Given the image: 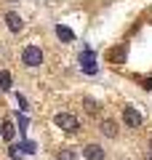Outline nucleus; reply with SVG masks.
Returning <instances> with one entry per match:
<instances>
[{
	"label": "nucleus",
	"mask_w": 152,
	"mask_h": 160,
	"mask_svg": "<svg viewBox=\"0 0 152 160\" xmlns=\"http://www.w3.org/2000/svg\"><path fill=\"white\" fill-rule=\"evenodd\" d=\"M43 51H40V46H27L22 51V64L24 67H29V69H35V67H40L43 64Z\"/></svg>",
	"instance_id": "nucleus-1"
},
{
	"label": "nucleus",
	"mask_w": 152,
	"mask_h": 160,
	"mask_svg": "<svg viewBox=\"0 0 152 160\" xmlns=\"http://www.w3.org/2000/svg\"><path fill=\"white\" fill-rule=\"evenodd\" d=\"M53 126L62 128V131H67V133H75L80 128V123H78V118L69 115V112H56L53 115Z\"/></svg>",
	"instance_id": "nucleus-2"
},
{
	"label": "nucleus",
	"mask_w": 152,
	"mask_h": 160,
	"mask_svg": "<svg viewBox=\"0 0 152 160\" xmlns=\"http://www.w3.org/2000/svg\"><path fill=\"white\" fill-rule=\"evenodd\" d=\"M123 123H125V128H141L144 118H141V112H139L136 107L125 104V107H123Z\"/></svg>",
	"instance_id": "nucleus-3"
},
{
	"label": "nucleus",
	"mask_w": 152,
	"mask_h": 160,
	"mask_svg": "<svg viewBox=\"0 0 152 160\" xmlns=\"http://www.w3.org/2000/svg\"><path fill=\"white\" fill-rule=\"evenodd\" d=\"M83 158L85 160H107V149L101 144H85L83 147Z\"/></svg>",
	"instance_id": "nucleus-4"
},
{
	"label": "nucleus",
	"mask_w": 152,
	"mask_h": 160,
	"mask_svg": "<svg viewBox=\"0 0 152 160\" xmlns=\"http://www.w3.org/2000/svg\"><path fill=\"white\" fill-rule=\"evenodd\" d=\"M125 56H128V48H125V43H123V46H118V48H109V51L104 53V59H107L109 64H123Z\"/></svg>",
	"instance_id": "nucleus-5"
},
{
	"label": "nucleus",
	"mask_w": 152,
	"mask_h": 160,
	"mask_svg": "<svg viewBox=\"0 0 152 160\" xmlns=\"http://www.w3.org/2000/svg\"><path fill=\"white\" fill-rule=\"evenodd\" d=\"M6 27H8V32L19 35V32L24 29V19L19 16L16 11H8V13H6Z\"/></svg>",
	"instance_id": "nucleus-6"
},
{
	"label": "nucleus",
	"mask_w": 152,
	"mask_h": 160,
	"mask_svg": "<svg viewBox=\"0 0 152 160\" xmlns=\"http://www.w3.org/2000/svg\"><path fill=\"white\" fill-rule=\"evenodd\" d=\"M99 131L104 133L107 139H118V123H115L112 118H104V120L99 123Z\"/></svg>",
	"instance_id": "nucleus-7"
},
{
	"label": "nucleus",
	"mask_w": 152,
	"mask_h": 160,
	"mask_svg": "<svg viewBox=\"0 0 152 160\" xmlns=\"http://www.w3.org/2000/svg\"><path fill=\"white\" fill-rule=\"evenodd\" d=\"M80 64H83L85 72H91V75L96 72V59H94V51H91V48H85V51L80 53Z\"/></svg>",
	"instance_id": "nucleus-8"
},
{
	"label": "nucleus",
	"mask_w": 152,
	"mask_h": 160,
	"mask_svg": "<svg viewBox=\"0 0 152 160\" xmlns=\"http://www.w3.org/2000/svg\"><path fill=\"white\" fill-rule=\"evenodd\" d=\"M0 136L6 139V142H11V139L16 136V128H13L11 120H3V126H0Z\"/></svg>",
	"instance_id": "nucleus-9"
},
{
	"label": "nucleus",
	"mask_w": 152,
	"mask_h": 160,
	"mask_svg": "<svg viewBox=\"0 0 152 160\" xmlns=\"http://www.w3.org/2000/svg\"><path fill=\"white\" fill-rule=\"evenodd\" d=\"M11 86H13L11 72L8 69H0V91H11Z\"/></svg>",
	"instance_id": "nucleus-10"
},
{
	"label": "nucleus",
	"mask_w": 152,
	"mask_h": 160,
	"mask_svg": "<svg viewBox=\"0 0 152 160\" xmlns=\"http://www.w3.org/2000/svg\"><path fill=\"white\" fill-rule=\"evenodd\" d=\"M56 38L64 40V43H72V40H75V32H72L69 27H62V24H59V27H56Z\"/></svg>",
	"instance_id": "nucleus-11"
},
{
	"label": "nucleus",
	"mask_w": 152,
	"mask_h": 160,
	"mask_svg": "<svg viewBox=\"0 0 152 160\" xmlns=\"http://www.w3.org/2000/svg\"><path fill=\"white\" fill-rule=\"evenodd\" d=\"M56 160H78V152H75V149H59L56 152Z\"/></svg>",
	"instance_id": "nucleus-12"
},
{
	"label": "nucleus",
	"mask_w": 152,
	"mask_h": 160,
	"mask_svg": "<svg viewBox=\"0 0 152 160\" xmlns=\"http://www.w3.org/2000/svg\"><path fill=\"white\" fill-rule=\"evenodd\" d=\"M83 104H85V112L88 115H99V104H96L94 99H83Z\"/></svg>",
	"instance_id": "nucleus-13"
},
{
	"label": "nucleus",
	"mask_w": 152,
	"mask_h": 160,
	"mask_svg": "<svg viewBox=\"0 0 152 160\" xmlns=\"http://www.w3.org/2000/svg\"><path fill=\"white\" fill-rule=\"evenodd\" d=\"M8 155H11L13 160H22V158H24V152H22V147H19V144H13V147L8 149Z\"/></svg>",
	"instance_id": "nucleus-14"
},
{
	"label": "nucleus",
	"mask_w": 152,
	"mask_h": 160,
	"mask_svg": "<svg viewBox=\"0 0 152 160\" xmlns=\"http://www.w3.org/2000/svg\"><path fill=\"white\" fill-rule=\"evenodd\" d=\"M141 88H147V91H152V78H147V80H141Z\"/></svg>",
	"instance_id": "nucleus-15"
},
{
	"label": "nucleus",
	"mask_w": 152,
	"mask_h": 160,
	"mask_svg": "<svg viewBox=\"0 0 152 160\" xmlns=\"http://www.w3.org/2000/svg\"><path fill=\"white\" fill-rule=\"evenodd\" d=\"M144 160H152V149H149V152H147V155H144Z\"/></svg>",
	"instance_id": "nucleus-16"
},
{
	"label": "nucleus",
	"mask_w": 152,
	"mask_h": 160,
	"mask_svg": "<svg viewBox=\"0 0 152 160\" xmlns=\"http://www.w3.org/2000/svg\"><path fill=\"white\" fill-rule=\"evenodd\" d=\"M6 3H16V0H6Z\"/></svg>",
	"instance_id": "nucleus-17"
},
{
	"label": "nucleus",
	"mask_w": 152,
	"mask_h": 160,
	"mask_svg": "<svg viewBox=\"0 0 152 160\" xmlns=\"http://www.w3.org/2000/svg\"><path fill=\"white\" fill-rule=\"evenodd\" d=\"M149 149H152V139H149Z\"/></svg>",
	"instance_id": "nucleus-18"
}]
</instances>
